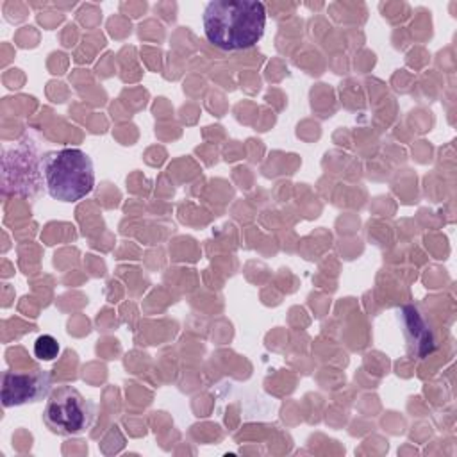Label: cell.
<instances>
[{"label":"cell","mask_w":457,"mask_h":457,"mask_svg":"<svg viewBox=\"0 0 457 457\" xmlns=\"http://www.w3.org/2000/svg\"><path fill=\"white\" fill-rule=\"evenodd\" d=\"M59 343L54 336L43 334L34 341V355L39 361H54L59 355Z\"/></svg>","instance_id":"obj_5"},{"label":"cell","mask_w":457,"mask_h":457,"mask_svg":"<svg viewBox=\"0 0 457 457\" xmlns=\"http://www.w3.org/2000/svg\"><path fill=\"white\" fill-rule=\"evenodd\" d=\"M50 391V373L45 370L32 371H5L2 382L4 407L23 405L27 402H39Z\"/></svg>","instance_id":"obj_4"},{"label":"cell","mask_w":457,"mask_h":457,"mask_svg":"<svg viewBox=\"0 0 457 457\" xmlns=\"http://www.w3.org/2000/svg\"><path fill=\"white\" fill-rule=\"evenodd\" d=\"M41 173L48 195L59 202H79L93 191L91 157L80 148H61L41 157Z\"/></svg>","instance_id":"obj_2"},{"label":"cell","mask_w":457,"mask_h":457,"mask_svg":"<svg viewBox=\"0 0 457 457\" xmlns=\"http://www.w3.org/2000/svg\"><path fill=\"white\" fill-rule=\"evenodd\" d=\"M204 34L221 50L252 48L264 34L266 7L257 0H212L202 14Z\"/></svg>","instance_id":"obj_1"},{"label":"cell","mask_w":457,"mask_h":457,"mask_svg":"<svg viewBox=\"0 0 457 457\" xmlns=\"http://www.w3.org/2000/svg\"><path fill=\"white\" fill-rule=\"evenodd\" d=\"M43 421L59 436H80L95 421V405L71 386H57L48 395Z\"/></svg>","instance_id":"obj_3"}]
</instances>
